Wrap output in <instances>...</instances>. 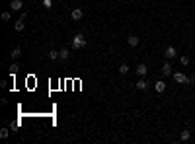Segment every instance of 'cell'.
Returning a JSON list of instances; mask_svg holds the SVG:
<instances>
[{
    "label": "cell",
    "instance_id": "obj_1",
    "mask_svg": "<svg viewBox=\"0 0 195 144\" xmlns=\"http://www.w3.org/2000/svg\"><path fill=\"white\" fill-rule=\"evenodd\" d=\"M84 47H86V37L82 33H76L74 37H72V49L78 51V49H84Z\"/></svg>",
    "mask_w": 195,
    "mask_h": 144
},
{
    "label": "cell",
    "instance_id": "obj_2",
    "mask_svg": "<svg viewBox=\"0 0 195 144\" xmlns=\"http://www.w3.org/2000/svg\"><path fill=\"white\" fill-rule=\"evenodd\" d=\"M164 56H166V61H172V59H176V56H178V51H176V47L168 45V47H166V51H164Z\"/></svg>",
    "mask_w": 195,
    "mask_h": 144
},
{
    "label": "cell",
    "instance_id": "obj_3",
    "mask_svg": "<svg viewBox=\"0 0 195 144\" xmlns=\"http://www.w3.org/2000/svg\"><path fill=\"white\" fill-rule=\"evenodd\" d=\"M26 18H27V14L24 12V14H21V18L16 21V24H14V29H16V31H24V27H26Z\"/></svg>",
    "mask_w": 195,
    "mask_h": 144
},
{
    "label": "cell",
    "instance_id": "obj_4",
    "mask_svg": "<svg viewBox=\"0 0 195 144\" xmlns=\"http://www.w3.org/2000/svg\"><path fill=\"white\" fill-rule=\"evenodd\" d=\"M70 18H72V21H80L84 18V10L82 8H74L70 12Z\"/></svg>",
    "mask_w": 195,
    "mask_h": 144
},
{
    "label": "cell",
    "instance_id": "obj_5",
    "mask_svg": "<svg viewBox=\"0 0 195 144\" xmlns=\"http://www.w3.org/2000/svg\"><path fill=\"white\" fill-rule=\"evenodd\" d=\"M148 88H150V82L146 80V78H141V80H137V90L144 92V90H148Z\"/></svg>",
    "mask_w": 195,
    "mask_h": 144
},
{
    "label": "cell",
    "instance_id": "obj_6",
    "mask_svg": "<svg viewBox=\"0 0 195 144\" xmlns=\"http://www.w3.org/2000/svg\"><path fill=\"white\" fill-rule=\"evenodd\" d=\"M174 82H178V84H187V76L183 74V72H174Z\"/></svg>",
    "mask_w": 195,
    "mask_h": 144
},
{
    "label": "cell",
    "instance_id": "obj_7",
    "mask_svg": "<svg viewBox=\"0 0 195 144\" xmlns=\"http://www.w3.org/2000/svg\"><path fill=\"white\" fill-rule=\"evenodd\" d=\"M172 68H174V66L166 61V62L162 64V76H172V74H174V70H172Z\"/></svg>",
    "mask_w": 195,
    "mask_h": 144
},
{
    "label": "cell",
    "instance_id": "obj_8",
    "mask_svg": "<svg viewBox=\"0 0 195 144\" xmlns=\"http://www.w3.org/2000/svg\"><path fill=\"white\" fill-rule=\"evenodd\" d=\"M179 140H182V142H187V140H191V131H187V128H183V131L179 133Z\"/></svg>",
    "mask_w": 195,
    "mask_h": 144
},
{
    "label": "cell",
    "instance_id": "obj_9",
    "mask_svg": "<svg viewBox=\"0 0 195 144\" xmlns=\"http://www.w3.org/2000/svg\"><path fill=\"white\" fill-rule=\"evenodd\" d=\"M146 72H148V66H146V64H137V74H139V76H146Z\"/></svg>",
    "mask_w": 195,
    "mask_h": 144
},
{
    "label": "cell",
    "instance_id": "obj_10",
    "mask_svg": "<svg viewBox=\"0 0 195 144\" xmlns=\"http://www.w3.org/2000/svg\"><path fill=\"white\" fill-rule=\"evenodd\" d=\"M10 8H12V12H18V10L24 8V4H21V0H12V2H10Z\"/></svg>",
    "mask_w": 195,
    "mask_h": 144
},
{
    "label": "cell",
    "instance_id": "obj_11",
    "mask_svg": "<svg viewBox=\"0 0 195 144\" xmlns=\"http://www.w3.org/2000/svg\"><path fill=\"white\" fill-rule=\"evenodd\" d=\"M154 90H156L158 93L166 92V82H164V80H158V82H154Z\"/></svg>",
    "mask_w": 195,
    "mask_h": 144
},
{
    "label": "cell",
    "instance_id": "obj_12",
    "mask_svg": "<svg viewBox=\"0 0 195 144\" xmlns=\"http://www.w3.org/2000/svg\"><path fill=\"white\" fill-rule=\"evenodd\" d=\"M127 43H129L131 47H137V45L141 43V39L137 37V35H129V37H127Z\"/></svg>",
    "mask_w": 195,
    "mask_h": 144
},
{
    "label": "cell",
    "instance_id": "obj_13",
    "mask_svg": "<svg viewBox=\"0 0 195 144\" xmlns=\"http://www.w3.org/2000/svg\"><path fill=\"white\" fill-rule=\"evenodd\" d=\"M59 55H61V61H68L70 59V51H68V49H61Z\"/></svg>",
    "mask_w": 195,
    "mask_h": 144
},
{
    "label": "cell",
    "instance_id": "obj_14",
    "mask_svg": "<svg viewBox=\"0 0 195 144\" xmlns=\"http://www.w3.org/2000/svg\"><path fill=\"white\" fill-rule=\"evenodd\" d=\"M189 62H191V59L187 55H182L179 56V64H182V66H189Z\"/></svg>",
    "mask_w": 195,
    "mask_h": 144
},
{
    "label": "cell",
    "instance_id": "obj_15",
    "mask_svg": "<svg viewBox=\"0 0 195 144\" xmlns=\"http://www.w3.org/2000/svg\"><path fill=\"white\" fill-rule=\"evenodd\" d=\"M49 59H51V61H59L61 59L59 51H57V49H51V51H49Z\"/></svg>",
    "mask_w": 195,
    "mask_h": 144
},
{
    "label": "cell",
    "instance_id": "obj_16",
    "mask_svg": "<svg viewBox=\"0 0 195 144\" xmlns=\"http://www.w3.org/2000/svg\"><path fill=\"white\" fill-rule=\"evenodd\" d=\"M10 55H12V59H14V61H16V59H20V56H21V49H20V47L12 49V53H10Z\"/></svg>",
    "mask_w": 195,
    "mask_h": 144
},
{
    "label": "cell",
    "instance_id": "obj_17",
    "mask_svg": "<svg viewBox=\"0 0 195 144\" xmlns=\"http://www.w3.org/2000/svg\"><path fill=\"white\" fill-rule=\"evenodd\" d=\"M18 70H20V64H18V62H12V64H10V74L14 76Z\"/></svg>",
    "mask_w": 195,
    "mask_h": 144
},
{
    "label": "cell",
    "instance_id": "obj_18",
    "mask_svg": "<svg viewBox=\"0 0 195 144\" xmlns=\"http://www.w3.org/2000/svg\"><path fill=\"white\" fill-rule=\"evenodd\" d=\"M43 8H53V0H43Z\"/></svg>",
    "mask_w": 195,
    "mask_h": 144
},
{
    "label": "cell",
    "instance_id": "obj_19",
    "mask_svg": "<svg viewBox=\"0 0 195 144\" xmlns=\"http://www.w3.org/2000/svg\"><path fill=\"white\" fill-rule=\"evenodd\" d=\"M127 72H129V66L127 64H121L119 66V74H127Z\"/></svg>",
    "mask_w": 195,
    "mask_h": 144
},
{
    "label": "cell",
    "instance_id": "obj_20",
    "mask_svg": "<svg viewBox=\"0 0 195 144\" xmlns=\"http://www.w3.org/2000/svg\"><path fill=\"white\" fill-rule=\"evenodd\" d=\"M8 134H10L8 128H2V131H0V138H8Z\"/></svg>",
    "mask_w": 195,
    "mask_h": 144
},
{
    "label": "cell",
    "instance_id": "obj_21",
    "mask_svg": "<svg viewBox=\"0 0 195 144\" xmlns=\"http://www.w3.org/2000/svg\"><path fill=\"white\" fill-rule=\"evenodd\" d=\"M2 21H10V12H4L2 14Z\"/></svg>",
    "mask_w": 195,
    "mask_h": 144
},
{
    "label": "cell",
    "instance_id": "obj_22",
    "mask_svg": "<svg viewBox=\"0 0 195 144\" xmlns=\"http://www.w3.org/2000/svg\"><path fill=\"white\" fill-rule=\"evenodd\" d=\"M187 84H195V74H191V76H187Z\"/></svg>",
    "mask_w": 195,
    "mask_h": 144
},
{
    "label": "cell",
    "instance_id": "obj_23",
    "mask_svg": "<svg viewBox=\"0 0 195 144\" xmlns=\"http://www.w3.org/2000/svg\"><path fill=\"white\" fill-rule=\"evenodd\" d=\"M193 27H195V25H193Z\"/></svg>",
    "mask_w": 195,
    "mask_h": 144
}]
</instances>
